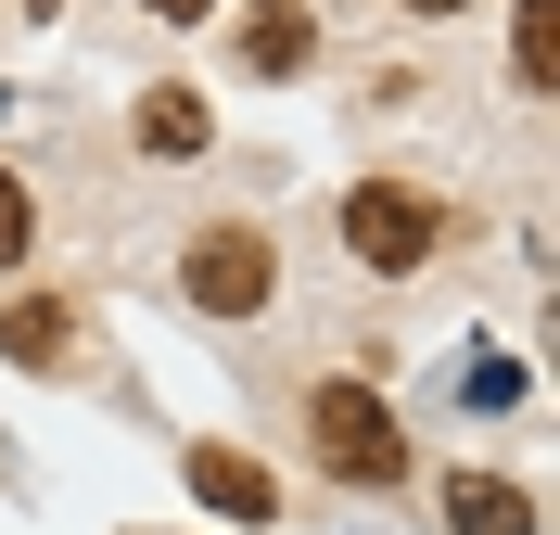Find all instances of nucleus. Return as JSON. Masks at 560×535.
<instances>
[{"label": "nucleus", "instance_id": "1", "mask_svg": "<svg viewBox=\"0 0 560 535\" xmlns=\"http://www.w3.org/2000/svg\"><path fill=\"white\" fill-rule=\"evenodd\" d=\"M306 446H318V472H345V485H408V421H395L370 383H318L306 395Z\"/></svg>", "mask_w": 560, "mask_h": 535}, {"label": "nucleus", "instance_id": "2", "mask_svg": "<svg viewBox=\"0 0 560 535\" xmlns=\"http://www.w3.org/2000/svg\"><path fill=\"white\" fill-rule=\"evenodd\" d=\"M433 243H446V205H433V191H408V178H357L345 191V255L370 268V281L433 268Z\"/></svg>", "mask_w": 560, "mask_h": 535}, {"label": "nucleus", "instance_id": "3", "mask_svg": "<svg viewBox=\"0 0 560 535\" xmlns=\"http://www.w3.org/2000/svg\"><path fill=\"white\" fill-rule=\"evenodd\" d=\"M178 293H191L205 319H255V306L280 293V243L268 230H205V243L178 255Z\"/></svg>", "mask_w": 560, "mask_h": 535}, {"label": "nucleus", "instance_id": "4", "mask_svg": "<svg viewBox=\"0 0 560 535\" xmlns=\"http://www.w3.org/2000/svg\"><path fill=\"white\" fill-rule=\"evenodd\" d=\"M191 498H205V510H230V523H268V510H280V485L243 460V446H191Z\"/></svg>", "mask_w": 560, "mask_h": 535}, {"label": "nucleus", "instance_id": "5", "mask_svg": "<svg viewBox=\"0 0 560 535\" xmlns=\"http://www.w3.org/2000/svg\"><path fill=\"white\" fill-rule=\"evenodd\" d=\"M306 51H318V13H306V0H255V13H243V65L255 77H293Z\"/></svg>", "mask_w": 560, "mask_h": 535}, {"label": "nucleus", "instance_id": "6", "mask_svg": "<svg viewBox=\"0 0 560 535\" xmlns=\"http://www.w3.org/2000/svg\"><path fill=\"white\" fill-rule=\"evenodd\" d=\"M446 523L458 535H535V498L510 485V472H458V485H446Z\"/></svg>", "mask_w": 560, "mask_h": 535}, {"label": "nucleus", "instance_id": "7", "mask_svg": "<svg viewBox=\"0 0 560 535\" xmlns=\"http://www.w3.org/2000/svg\"><path fill=\"white\" fill-rule=\"evenodd\" d=\"M65 345H77V319L51 293H13V306H0V357H13V370H65Z\"/></svg>", "mask_w": 560, "mask_h": 535}, {"label": "nucleus", "instance_id": "8", "mask_svg": "<svg viewBox=\"0 0 560 535\" xmlns=\"http://www.w3.org/2000/svg\"><path fill=\"white\" fill-rule=\"evenodd\" d=\"M140 153H205V103H191V90H140Z\"/></svg>", "mask_w": 560, "mask_h": 535}, {"label": "nucleus", "instance_id": "9", "mask_svg": "<svg viewBox=\"0 0 560 535\" xmlns=\"http://www.w3.org/2000/svg\"><path fill=\"white\" fill-rule=\"evenodd\" d=\"M510 77H523V90L560 77V0H523V26H510Z\"/></svg>", "mask_w": 560, "mask_h": 535}, {"label": "nucleus", "instance_id": "10", "mask_svg": "<svg viewBox=\"0 0 560 535\" xmlns=\"http://www.w3.org/2000/svg\"><path fill=\"white\" fill-rule=\"evenodd\" d=\"M26 230L38 217H26V191H13V166H0V268H26Z\"/></svg>", "mask_w": 560, "mask_h": 535}, {"label": "nucleus", "instance_id": "11", "mask_svg": "<svg viewBox=\"0 0 560 535\" xmlns=\"http://www.w3.org/2000/svg\"><path fill=\"white\" fill-rule=\"evenodd\" d=\"M140 13H166V26H205V13H217V0H140Z\"/></svg>", "mask_w": 560, "mask_h": 535}, {"label": "nucleus", "instance_id": "12", "mask_svg": "<svg viewBox=\"0 0 560 535\" xmlns=\"http://www.w3.org/2000/svg\"><path fill=\"white\" fill-rule=\"evenodd\" d=\"M408 13H471V0H408Z\"/></svg>", "mask_w": 560, "mask_h": 535}]
</instances>
